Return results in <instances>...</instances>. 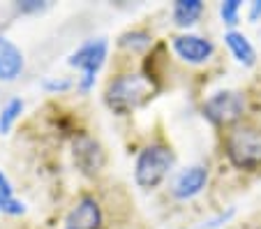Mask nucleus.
<instances>
[{"mask_svg": "<svg viewBox=\"0 0 261 229\" xmlns=\"http://www.w3.org/2000/svg\"><path fill=\"white\" fill-rule=\"evenodd\" d=\"M158 90L155 81L146 74H118L116 79L109 81L107 90H104V100H107L109 109L116 111L118 116L132 114L141 105H146L153 93Z\"/></svg>", "mask_w": 261, "mask_h": 229, "instance_id": "nucleus-1", "label": "nucleus"}, {"mask_svg": "<svg viewBox=\"0 0 261 229\" xmlns=\"http://www.w3.org/2000/svg\"><path fill=\"white\" fill-rule=\"evenodd\" d=\"M227 158L236 169H261V130L254 125H236L224 141Z\"/></svg>", "mask_w": 261, "mask_h": 229, "instance_id": "nucleus-2", "label": "nucleus"}, {"mask_svg": "<svg viewBox=\"0 0 261 229\" xmlns=\"http://www.w3.org/2000/svg\"><path fill=\"white\" fill-rule=\"evenodd\" d=\"M173 162H176V158H173L171 148H167L162 144L146 146L139 153L137 165H134V181L143 190L158 188L169 176V171L173 169Z\"/></svg>", "mask_w": 261, "mask_h": 229, "instance_id": "nucleus-3", "label": "nucleus"}, {"mask_svg": "<svg viewBox=\"0 0 261 229\" xmlns=\"http://www.w3.org/2000/svg\"><path fill=\"white\" fill-rule=\"evenodd\" d=\"M107 54H109V42L104 40V37H99V40H90V42H86V44H81L79 49L69 56V65L84 72V77H81V81H79L81 93H88V90L93 88L95 77H97L99 67H102L104 60H107Z\"/></svg>", "mask_w": 261, "mask_h": 229, "instance_id": "nucleus-4", "label": "nucleus"}, {"mask_svg": "<svg viewBox=\"0 0 261 229\" xmlns=\"http://www.w3.org/2000/svg\"><path fill=\"white\" fill-rule=\"evenodd\" d=\"M245 114V95L238 90H220L203 102V116L213 125H233Z\"/></svg>", "mask_w": 261, "mask_h": 229, "instance_id": "nucleus-5", "label": "nucleus"}, {"mask_svg": "<svg viewBox=\"0 0 261 229\" xmlns=\"http://www.w3.org/2000/svg\"><path fill=\"white\" fill-rule=\"evenodd\" d=\"M72 158L76 169L81 171L84 176H97L99 171L104 169L107 165V153H104L102 144L97 139H93L86 132H79L72 141Z\"/></svg>", "mask_w": 261, "mask_h": 229, "instance_id": "nucleus-6", "label": "nucleus"}, {"mask_svg": "<svg viewBox=\"0 0 261 229\" xmlns=\"http://www.w3.org/2000/svg\"><path fill=\"white\" fill-rule=\"evenodd\" d=\"M102 220L104 215L99 201L95 197H90V194H86L67 213L65 229H102Z\"/></svg>", "mask_w": 261, "mask_h": 229, "instance_id": "nucleus-7", "label": "nucleus"}, {"mask_svg": "<svg viewBox=\"0 0 261 229\" xmlns=\"http://www.w3.org/2000/svg\"><path fill=\"white\" fill-rule=\"evenodd\" d=\"M173 51L185 63L201 65L211 60L215 46H213L211 40H206L201 35H178V37H173Z\"/></svg>", "mask_w": 261, "mask_h": 229, "instance_id": "nucleus-8", "label": "nucleus"}, {"mask_svg": "<svg viewBox=\"0 0 261 229\" xmlns=\"http://www.w3.org/2000/svg\"><path fill=\"white\" fill-rule=\"evenodd\" d=\"M206 183H208V169L203 165H194L190 169L180 171V176L173 181L171 192L176 199H192L206 188Z\"/></svg>", "mask_w": 261, "mask_h": 229, "instance_id": "nucleus-9", "label": "nucleus"}, {"mask_svg": "<svg viewBox=\"0 0 261 229\" xmlns=\"http://www.w3.org/2000/svg\"><path fill=\"white\" fill-rule=\"evenodd\" d=\"M23 70V54L12 40L0 35V81H12Z\"/></svg>", "mask_w": 261, "mask_h": 229, "instance_id": "nucleus-10", "label": "nucleus"}, {"mask_svg": "<svg viewBox=\"0 0 261 229\" xmlns=\"http://www.w3.org/2000/svg\"><path fill=\"white\" fill-rule=\"evenodd\" d=\"M224 44L229 46L231 56H233V58H236L241 65H245V67H252V65L256 63V51H254V46L250 44V40H247L243 33H238V30H229L227 35H224Z\"/></svg>", "mask_w": 261, "mask_h": 229, "instance_id": "nucleus-11", "label": "nucleus"}, {"mask_svg": "<svg viewBox=\"0 0 261 229\" xmlns=\"http://www.w3.org/2000/svg\"><path fill=\"white\" fill-rule=\"evenodd\" d=\"M203 14V3L201 0H178L173 5V21L180 28H190L194 26Z\"/></svg>", "mask_w": 261, "mask_h": 229, "instance_id": "nucleus-12", "label": "nucleus"}, {"mask_svg": "<svg viewBox=\"0 0 261 229\" xmlns=\"http://www.w3.org/2000/svg\"><path fill=\"white\" fill-rule=\"evenodd\" d=\"M0 213H7V215H23L25 213V204L14 197L10 179H7L3 171H0Z\"/></svg>", "mask_w": 261, "mask_h": 229, "instance_id": "nucleus-13", "label": "nucleus"}, {"mask_svg": "<svg viewBox=\"0 0 261 229\" xmlns=\"http://www.w3.org/2000/svg\"><path fill=\"white\" fill-rule=\"evenodd\" d=\"M118 44L129 51H146L153 44V35L148 30H127L118 37Z\"/></svg>", "mask_w": 261, "mask_h": 229, "instance_id": "nucleus-14", "label": "nucleus"}, {"mask_svg": "<svg viewBox=\"0 0 261 229\" xmlns=\"http://www.w3.org/2000/svg\"><path fill=\"white\" fill-rule=\"evenodd\" d=\"M21 111H23V100H19V97H14V100H10L5 105V109L0 111V132L3 135L12 130V125L21 116Z\"/></svg>", "mask_w": 261, "mask_h": 229, "instance_id": "nucleus-15", "label": "nucleus"}, {"mask_svg": "<svg viewBox=\"0 0 261 229\" xmlns=\"http://www.w3.org/2000/svg\"><path fill=\"white\" fill-rule=\"evenodd\" d=\"M238 12H241V0H224V3L220 5L222 21H224L227 26L238 23Z\"/></svg>", "mask_w": 261, "mask_h": 229, "instance_id": "nucleus-16", "label": "nucleus"}, {"mask_svg": "<svg viewBox=\"0 0 261 229\" xmlns=\"http://www.w3.org/2000/svg\"><path fill=\"white\" fill-rule=\"evenodd\" d=\"M46 3L44 0H21V3H16V10L21 12V14H35V12H44L46 10Z\"/></svg>", "mask_w": 261, "mask_h": 229, "instance_id": "nucleus-17", "label": "nucleus"}, {"mask_svg": "<svg viewBox=\"0 0 261 229\" xmlns=\"http://www.w3.org/2000/svg\"><path fill=\"white\" fill-rule=\"evenodd\" d=\"M44 90H56V93H58V90H67L69 86H72V81L69 79H44Z\"/></svg>", "mask_w": 261, "mask_h": 229, "instance_id": "nucleus-18", "label": "nucleus"}, {"mask_svg": "<svg viewBox=\"0 0 261 229\" xmlns=\"http://www.w3.org/2000/svg\"><path fill=\"white\" fill-rule=\"evenodd\" d=\"M247 16H250L252 23H256V21L261 19V0H254V3H252V5H250V14H247Z\"/></svg>", "mask_w": 261, "mask_h": 229, "instance_id": "nucleus-19", "label": "nucleus"}]
</instances>
